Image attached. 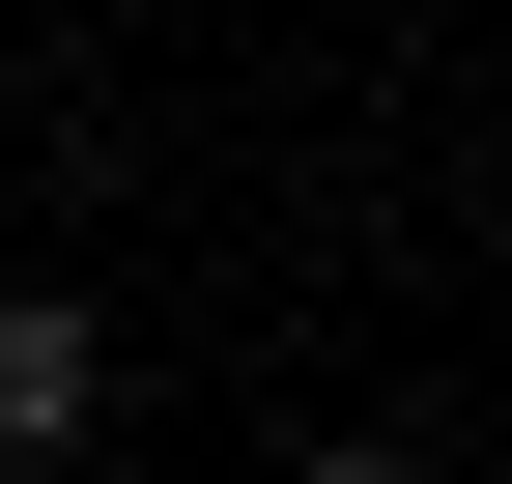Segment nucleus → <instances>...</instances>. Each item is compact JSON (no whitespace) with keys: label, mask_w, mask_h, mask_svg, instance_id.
I'll return each instance as SVG.
<instances>
[{"label":"nucleus","mask_w":512,"mask_h":484,"mask_svg":"<svg viewBox=\"0 0 512 484\" xmlns=\"http://www.w3.org/2000/svg\"><path fill=\"white\" fill-rule=\"evenodd\" d=\"M86 399H114V342L57 285H0V456H86Z\"/></svg>","instance_id":"1"},{"label":"nucleus","mask_w":512,"mask_h":484,"mask_svg":"<svg viewBox=\"0 0 512 484\" xmlns=\"http://www.w3.org/2000/svg\"><path fill=\"white\" fill-rule=\"evenodd\" d=\"M313 484H399V456H313Z\"/></svg>","instance_id":"2"}]
</instances>
